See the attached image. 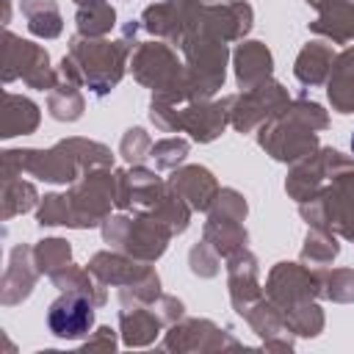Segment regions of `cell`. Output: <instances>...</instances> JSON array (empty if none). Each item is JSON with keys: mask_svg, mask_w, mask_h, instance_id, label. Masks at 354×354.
<instances>
[{"mask_svg": "<svg viewBox=\"0 0 354 354\" xmlns=\"http://www.w3.org/2000/svg\"><path fill=\"white\" fill-rule=\"evenodd\" d=\"M47 324H50L53 335H58V337H66V340L83 337V335L91 329V324H94L91 301H88L86 296L66 293V296H61V299L50 307Z\"/></svg>", "mask_w": 354, "mask_h": 354, "instance_id": "1", "label": "cell"}, {"mask_svg": "<svg viewBox=\"0 0 354 354\" xmlns=\"http://www.w3.org/2000/svg\"><path fill=\"white\" fill-rule=\"evenodd\" d=\"M351 149H354V136H351Z\"/></svg>", "mask_w": 354, "mask_h": 354, "instance_id": "2", "label": "cell"}]
</instances>
